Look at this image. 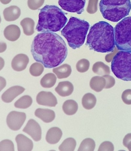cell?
Masks as SVG:
<instances>
[{"mask_svg":"<svg viewBox=\"0 0 131 151\" xmlns=\"http://www.w3.org/2000/svg\"><path fill=\"white\" fill-rule=\"evenodd\" d=\"M31 52L36 61L46 68L58 66L66 60L68 49L64 40L59 35L52 32L37 34L32 41Z\"/></svg>","mask_w":131,"mask_h":151,"instance_id":"obj_1","label":"cell"},{"mask_svg":"<svg viewBox=\"0 0 131 151\" xmlns=\"http://www.w3.org/2000/svg\"><path fill=\"white\" fill-rule=\"evenodd\" d=\"M87 46L97 52H111L115 48L114 29L105 21L98 22L91 27L87 37Z\"/></svg>","mask_w":131,"mask_h":151,"instance_id":"obj_2","label":"cell"},{"mask_svg":"<svg viewBox=\"0 0 131 151\" xmlns=\"http://www.w3.org/2000/svg\"><path fill=\"white\" fill-rule=\"evenodd\" d=\"M39 17L36 29L39 32H59L68 21L65 13L54 5H46L40 10Z\"/></svg>","mask_w":131,"mask_h":151,"instance_id":"obj_3","label":"cell"},{"mask_svg":"<svg viewBox=\"0 0 131 151\" xmlns=\"http://www.w3.org/2000/svg\"><path fill=\"white\" fill-rule=\"evenodd\" d=\"M90 27L86 21L72 17L62 29L61 35L67 40L70 47L76 50L84 45Z\"/></svg>","mask_w":131,"mask_h":151,"instance_id":"obj_4","label":"cell"},{"mask_svg":"<svg viewBox=\"0 0 131 151\" xmlns=\"http://www.w3.org/2000/svg\"><path fill=\"white\" fill-rule=\"evenodd\" d=\"M100 10L105 19L117 22L129 15L130 0H101Z\"/></svg>","mask_w":131,"mask_h":151,"instance_id":"obj_5","label":"cell"},{"mask_svg":"<svg viewBox=\"0 0 131 151\" xmlns=\"http://www.w3.org/2000/svg\"><path fill=\"white\" fill-rule=\"evenodd\" d=\"M111 69L119 79L131 81V51L120 50L118 52L112 59Z\"/></svg>","mask_w":131,"mask_h":151,"instance_id":"obj_6","label":"cell"},{"mask_svg":"<svg viewBox=\"0 0 131 151\" xmlns=\"http://www.w3.org/2000/svg\"><path fill=\"white\" fill-rule=\"evenodd\" d=\"M114 34L118 50L131 51V17L124 18L116 24Z\"/></svg>","mask_w":131,"mask_h":151,"instance_id":"obj_7","label":"cell"},{"mask_svg":"<svg viewBox=\"0 0 131 151\" xmlns=\"http://www.w3.org/2000/svg\"><path fill=\"white\" fill-rule=\"evenodd\" d=\"M58 3L62 9L80 15L84 11L86 0H59Z\"/></svg>","mask_w":131,"mask_h":151,"instance_id":"obj_8","label":"cell"},{"mask_svg":"<svg viewBox=\"0 0 131 151\" xmlns=\"http://www.w3.org/2000/svg\"><path fill=\"white\" fill-rule=\"evenodd\" d=\"M26 115L25 113L12 111L8 115L7 124L9 129L12 131H17L20 129L24 123Z\"/></svg>","mask_w":131,"mask_h":151,"instance_id":"obj_9","label":"cell"},{"mask_svg":"<svg viewBox=\"0 0 131 151\" xmlns=\"http://www.w3.org/2000/svg\"><path fill=\"white\" fill-rule=\"evenodd\" d=\"M23 131L28 134L36 142L41 140V129L39 124L34 119H31L28 121Z\"/></svg>","mask_w":131,"mask_h":151,"instance_id":"obj_10","label":"cell"},{"mask_svg":"<svg viewBox=\"0 0 131 151\" xmlns=\"http://www.w3.org/2000/svg\"><path fill=\"white\" fill-rule=\"evenodd\" d=\"M36 101L39 104L50 107H55L57 104V98L51 92L41 91L36 97Z\"/></svg>","mask_w":131,"mask_h":151,"instance_id":"obj_11","label":"cell"},{"mask_svg":"<svg viewBox=\"0 0 131 151\" xmlns=\"http://www.w3.org/2000/svg\"><path fill=\"white\" fill-rule=\"evenodd\" d=\"M29 59L26 55L20 54L14 57L11 63L12 68L14 70L20 72L26 68Z\"/></svg>","mask_w":131,"mask_h":151,"instance_id":"obj_12","label":"cell"},{"mask_svg":"<svg viewBox=\"0 0 131 151\" xmlns=\"http://www.w3.org/2000/svg\"><path fill=\"white\" fill-rule=\"evenodd\" d=\"M25 89L22 86H15L10 88L4 93L1 98L4 102L11 103L19 95L23 93Z\"/></svg>","mask_w":131,"mask_h":151,"instance_id":"obj_13","label":"cell"},{"mask_svg":"<svg viewBox=\"0 0 131 151\" xmlns=\"http://www.w3.org/2000/svg\"><path fill=\"white\" fill-rule=\"evenodd\" d=\"M18 151H32L33 148V142L22 134H19L15 138Z\"/></svg>","mask_w":131,"mask_h":151,"instance_id":"obj_14","label":"cell"},{"mask_svg":"<svg viewBox=\"0 0 131 151\" xmlns=\"http://www.w3.org/2000/svg\"><path fill=\"white\" fill-rule=\"evenodd\" d=\"M4 36L6 39L10 41H15L20 37V28L17 25L10 24L6 27L4 32Z\"/></svg>","mask_w":131,"mask_h":151,"instance_id":"obj_15","label":"cell"},{"mask_svg":"<svg viewBox=\"0 0 131 151\" xmlns=\"http://www.w3.org/2000/svg\"><path fill=\"white\" fill-rule=\"evenodd\" d=\"M35 115L45 123L52 122L55 117L54 111L48 109L38 108L35 111Z\"/></svg>","mask_w":131,"mask_h":151,"instance_id":"obj_16","label":"cell"},{"mask_svg":"<svg viewBox=\"0 0 131 151\" xmlns=\"http://www.w3.org/2000/svg\"><path fill=\"white\" fill-rule=\"evenodd\" d=\"M73 85L69 81L60 82L55 90L60 96H68L71 95L73 92Z\"/></svg>","mask_w":131,"mask_h":151,"instance_id":"obj_17","label":"cell"},{"mask_svg":"<svg viewBox=\"0 0 131 151\" xmlns=\"http://www.w3.org/2000/svg\"><path fill=\"white\" fill-rule=\"evenodd\" d=\"M62 136V132L59 127L49 129L46 134V140L49 144H55L59 142Z\"/></svg>","mask_w":131,"mask_h":151,"instance_id":"obj_18","label":"cell"},{"mask_svg":"<svg viewBox=\"0 0 131 151\" xmlns=\"http://www.w3.org/2000/svg\"><path fill=\"white\" fill-rule=\"evenodd\" d=\"M20 9L15 6L6 8L3 12L4 18L7 22L14 21L17 20L20 17Z\"/></svg>","mask_w":131,"mask_h":151,"instance_id":"obj_19","label":"cell"},{"mask_svg":"<svg viewBox=\"0 0 131 151\" xmlns=\"http://www.w3.org/2000/svg\"><path fill=\"white\" fill-rule=\"evenodd\" d=\"M71 67L68 64H64L57 68H54L53 72L59 79L68 78L72 73Z\"/></svg>","mask_w":131,"mask_h":151,"instance_id":"obj_20","label":"cell"},{"mask_svg":"<svg viewBox=\"0 0 131 151\" xmlns=\"http://www.w3.org/2000/svg\"><path fill=\"white\" fill-rule=\"evenodd\" d=\"M20 24L26 35L31 36L34 33L35 22L31 18H25L20 22Z\"/></svg>","mask_w":131,"mask_h":151,"instance_id":"obj_21","label":"cell"},{"mask_svg":"<svg viewBox=\"0 0 131 151\" xmlns=\"http://www.w3.org/2000/svg\"><path fill=\"white\" fill-rule=\"evenodd\" d=\"M78 109V105L74 100H69L63 103L62 109L67 115L71 116L75 114Z\"/></svg>","mask_w":131,"mask_h":151,"instance_id":"obj_22","label":"cell"},{"mask_svg":"<svg viewBox=\"0 0 131 151\" xmlns=\"http://www.w3.org/2000/svg\"><path fill=\"white\" fill-rule=\"evenodd\" d=\"M57 81V77L54 73H50L45 74L41 78V85L44 88H50L55 85Z\"/></svg>","mask_w":131,"mask_h":151,"instance_id":"obj_23","label":"cell"},{"mask_svg":"<svg viewBox=\"0 0 131 151\" xmlns=\"http://www.w3.org/2000/svg\"><path fill=\"white\" fill-rule=\"evenodd\" d=\"M32 102L33 100L31 96L25 95L15 102L14 103V106L15 108L19 109H27L32 105Z\"/></svg>","mask_w":131,"mask_h":151,"instance_id":"obj_24","label":"cell"},{"mask_svg":"<svg viewBox=\"0 0 131 151\" xmlns=\"http://www.w3.org/2000/svg\"><path fill=\"white\" fill-rule=\"evenodd\" d=\"M76 146V142L72 138H68L63 141L60 145L59 149L62 151H74Z\"/></svg>","mask_w":131,"mask_h":151,"instance_id":"obj_25","label":"cell"},{"mask_svg":"<svg viewBox=\"0 0 131 151\" xmlns=\"http://www.w3.org/2000/svg\"><path fill=\"white\" fill-rule=\"evenodd\" d=\"M95 97L91 93L85 94L82 99L83 107L87 109H91L95 105Z\"/></svg>","mask_w":131,"mask_h":151,"instance_id":"obj_26","label":"cell"},{"mask_svg":"<svg viewBox=\"0 0 131 151\" xmlns=\"http://www.w3.org/2000/svg\"><path fill=\"white\" fill-rule=\"evenodd\" d=\"M44 65L41 63H33L30 68L29 72L31 75L39 77L42 74L44 71Z\"/></svg>","mask_w":131,"mask_h":151,"instance_id":"obj_27","label":"cell"},{"mask_svg":"<svg viewBox=\"0 0 131 151\" xmlns=\"http://www.w3.org/2000/svg\"><path fill=\"white\" fill-rule=\"evenodd\" d=\"M93 142L90 139H87L83 140L80 144L78 151L93 150Z\"/></svg>","mask_w":131,"mask_h":151,"instance_id":"obj_28","label":"cell"},{"mask_svg":"<svg viewBox=\"0 0 131 151\" xmlns=\"http://www.w3.org/2000/svg\"><path fill=\"white\" fill-rule=\"evenodd\" d=\"M14 150L13 143L9 140H2L0 143V151H12Z\"/></svg>","mask_w":131,"mask_h":151,"instance_id":"obj_29","label":"cell"},{"mask_svg":"<svg viewBox=\"0 0 131 151\" xmlns=\"http://www.w3.org/2000/svg\"><path fill=\"white\" fill-rule=\"evenodd\" d=\"M89 62L85 59L79 60L76 64V69L78 71L83 73L86 72L89 69Z\"/></svg>","mask_w":131,"mask_h":151,"instance_id":"obj_30","label":"cell"},{"mask_svg":"<svg viewBox=\"0 0 131 151\" xmlns=\"http://www.w3.org/2000/svg\"><path fill=\"white\" fill-rule=\"evenodd\" d=\"M45 0H28V7L32 10L38 9L44 3Z\"/></svg>","mask_w":131,"mask_h":151,"instance_id":"obj_31","label":"cell"},{"mask_svg":"<svg viewBox=\"0 0 131 151\" xmlns=\"http://www.w3.org/2000/svg\"><path fill=\"white\" fill-rule=\"evenodd\" d=\"M98 2V0H89V5L87 9L88 12L90 13L93 9L96 7Z\"/></svg>","mask_w":131,"mask_h":151,"instance_id":"obj_32","label":"cell"},{"mask_svg":"<svg viewBox=\"0 0 131 151\" xmlns=\"http://www.w3.org/2000/svg\"><path fill=\"white\" fill-rule=\"evenodd\" d=\"M1 3L3 4H7L11 2L12 0H0Z\"/></svg>","mask_w":131,"mask_h":151,"instance_id":"obj_33","label":"cell"}]
</instances>
